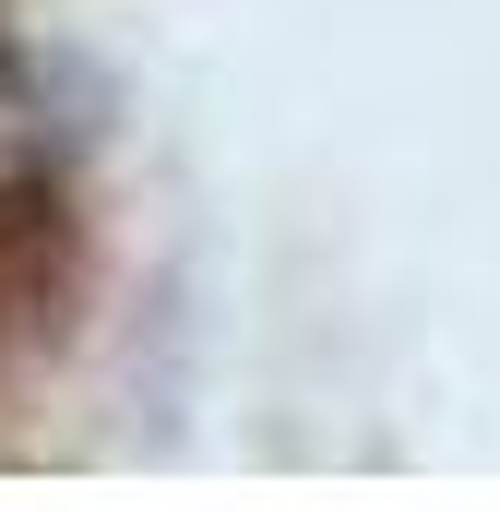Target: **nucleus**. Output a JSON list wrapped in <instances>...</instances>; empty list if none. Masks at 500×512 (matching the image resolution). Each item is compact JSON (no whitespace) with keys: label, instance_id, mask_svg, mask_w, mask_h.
I'll list each match as a JSON object with an SVG mask.
<instances>
[{"label":"nucleus","instance_id":"nucleus-1","mask_svg":"<svg viewBox=\"0 0 500 512\" xmlns=\"http://www.w3.org/2000/svg\"><path fill=\"white\" fill-rule=\"evenodd\" d=\"M84 262V203H72V143L36 72L0 48V346H36L72 310Z\"/></svg>","mask_w":500,"mask_h":512}]
</instances>
